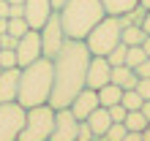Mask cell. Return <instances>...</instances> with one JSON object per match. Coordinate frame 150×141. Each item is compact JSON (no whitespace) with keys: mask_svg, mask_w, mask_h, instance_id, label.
Listing matches in <instances>:
<instances>
[{"mask_svg":"<svg viewBox=\"0 0 150 141\" xmlns=\"http://www.w3.org/2000/svg\"><path fill=\"white\" fill-rule=\"evenodd\" d=\"M87 63H90V49L85 41H66V46L52 60V109H68L71 101L85 90L87 79Z\"/></svg>","mask_w":150,"mask_h":141,"instance_id":"cell-1","label":"cell"},{"mask_svg":"<svg viewBox=\"0 0 150 141\" xmlns=\"http://www.w3.org/2000/svg\"><path fill=\"white\" fill-rule=\"evenodd\" d=\"M52 95V60L41 57L36 63L19 68V90H16V103L25 109L49 103Z\"/></svg>","mask_w":150,"mask_h":141,"instance_id":"cell-2","label":"cell"},{"mask_svg":"<svg viewBox=\"0 0 150 141\" xmlns=\"http://www.w3.org/2000/svg\"><path fill=\"white\" fill-rule=\"evenodd\" d=\"M57 14L63 22L66 38L71 41H85V35L107 16L101 0H66L63 8H57Z\"/></svg>","mask_w":150,"mask_h":141,"instance_id":"cell-3","label":"cell"},{"mask_svg":"<svg viewBox=\"0 0 150 141\" xmlns=\"http://www.w3.org/2000/svg\"><path fill=\"white\" fill-rule=\"evenodd\" d=\"M120 33H123V24L117 16H104V19L96 24V27L85 35V43L90 49V54H98V57H107L109 52L120 43Z\"/></svg>","mask_w":150,"mask_h":141,"instance_id":"cell-4","label":"cell"},{"mask_svg":"<svg viewBox=\"0 0 150 141\" xmlns=\"http://www.w3.org/2000/svg\"><path fill=\"white\" fill-rule=\"evenodd\" d=\"M52 122H55V109L49 103L25 109V122H22V130H19L16 141H49Z\"/></svg>","mask_w":150,"mask_h":141,"instance_id":"cell-5","label":"cell"},{"mask_svg":"<svg viewBox=\"0 0 150 141\" xmlns=\"http://www.w3.org/2000/svg\"><path fill=\"white\" fill-rule=\"evenodd\" d=\"M38 35H41V54H44V57H49V60H55V57H57V52L63 49V46H66V41H68L57 11L52 14L47 22H44V27L38 30Z\"/></svg>","mask_w":150,"mask_h":141,"instance_id":"cell-6","label":"cell"},{"mask_svg":"<svg viewBox=\"0 0 150 141\" xmlns=\"http://www.w3.org/2000/svg\"><path fill=\"white\" fill-rule=\"evenodd\" d=\"M25 122V106L16 101L0 103V141H16Z\"/></svg>","mask_w":150,"mask_h":141,"instance_id":"cell-7","label":"cell"},{"mask_svg":"<svg viewBox=\"0 0 150 141\" xmlns=\"http://www.w3.org/2000/svg\"><path fill=\"white\" fill-rule=\"evenodd\" d=\"M76 130H79V119L71 114V109H55L49 141H76Z\"/></svg>","mask_w":150,"mask_h":141,"instance_id":"cell-8","label":"cell"},{"mask_svg":"<svg viewBox=\"0 0 150 141\" xmlns=\"http://www.w3.org/2000/svg\"><path fill=\"white\" fill-rule=\"evenodd\" d=\"M14 52H16V65H19V68L41 60L44 54H41V35H38V30H28L19 41H16Z\"/></svg>","mask_w":150,"mask_h":141,"instance_id":"cell-9","label":"cell"},{"mask_svg":"<svg viewBox=\"0 0 150 141\" xmlns=\"http://www.w3.org/2000/svg\"><path fill=\"white\" fill-rule=\"evenodd\" d=\"M52 14H55L52 0H25L22 3V16H25V22H28L30 30H41L44 22H47Z\"/></svg>","mask_w":150,"mask_h":141,"instance_id":"cell-10","label":"cell"},{"mask_svg":"<svg viewBox=\"0 0 150 141\" xmlns=\"http://www.w3.org/2000/svg\"><path fill=\"white\" fill-rule=\"evenodd\" d=\"M109 76H112V65H109V60H107V57H98V54H90L85 87H87V90H101L104 84H109Z\"/></svg>","mask_w":150,"mask_h":141,"instance_id":"cell-11","label":"cell"},{"mask_svg":"<svg viewBox=\"0 0 150 141\" xmlns=\"http://www.w3.org/2000/svg\"><path fill=\"white\" fill-rule=\"evenodd\" d=\"M68 109H71V114H74L79 122L87 119V114L98 109V92H96V90H87V87H85V90L71 101V106H68Z\"/></svg>","mask_w":150,"mask_h":141,"instance_id":"cell-12","label":"cell"},{"mask_svg":"<svg viewBox=\"0 0 150 141\" xmlns=\"http://www.w3.org/2000/svg\"><path fill=\"white\" fill-rule=\"evenodd\" d=\"M19 90V68H0V103L16 101Z\"/></svg>","mask_w":150,"mask_h":141,"instance_id":"cell-13","label":"cell"},{"mask_svg":"<svg viewBox=\"0 0 150 141\" xmlns=\"http://www.w3.org/2000/svg\"><path fill=\"white\" fill-rule=\"evenodd\" d=\"M109 82H112V84H117L120 90H134L137 82H139V76H137V70H134V68H128V65H115V68H112Z\"/></svg>","mask_w":150,"mask_h":141,"instance_id":"cell-14","label":"cell"},{"mask_svg":"<svg viewBox=\"0 0 150 141\" xmlns=\"http://www.w3.org/2000/svg\"><path fill=\"white\" fill-rule=\"evenodd\" d=\"M82 122H87V125H90L93 136H104V133L109 130V125H112L109 109H104V106H98V109H96V111H90V114H87V119H82Z\"/></svg>","mask_w":150,"mask_h":141,"instance_id":"cell-15","label":"cell"},{"mask_svg":"<svg viewBox=\"0 0 150 141\" xmlns=\"http://www.w3.org/2000/svg\"><path fill=\"white\" fill-rule=\"evenodd\" d=\"M98 92V106H104V109H109V106H115V103H120V98H123V90L117 84H104L101 90H96Z\"/></svg>","mask_w":150,"mask_h":141,"instance_id":"cell-16","label":"cell"},{"mask_svg":"<svg viewBox=\"0 0 150 141\" xmlns=\"http://www.w3.org/2000/svg\"><path fill=\"white\" fill-rule=\"evenodd\" d=\"M101 6H104V11L109 16H123V14H128L131 8H137L139 0H101Z\"/></svg>","mask_w":150,"mask_h":141,"instance_id":"cell-17","label":"cell"},{"mask_svg":"<svg viewBox=\"0 0 150 141\" xmlns=\"http://www.w3.org/2000/svg\"><path fill=\"white\" fill-rule=\"evenodd\" d=\"M147 38V33L139 27V24H126L120 33V41L126 43V46H142V41Z\"/></svg>","mask_w":150,"mask_h":141,"instance_id":"cell-18","label":"cell"},{"mask_svg":"<svg viewBox=\"0 0 150 141\" xmlns=\"http://www.w3.org/2000/svg\"><path fill=\"white\" fill-rule=\"evenodd\" d=\"M123 125H126L128 130H137V133H142V130L150 125V122H147V117L142 114V109H137V111H128V114H126Z\"/></svg>","mask_w":150,"mask_h":141,"instance_id":"cell-19","label":"cell"},{"mask_svg":"<svg viewBox=\"0 0 150 141\" xmlns=\"http://www.w3.org/2000/svg\"><path fill=\"white\" fill-rule=\"evenodd\" d=\"M120 103L126 106L128 111H137V109H142L145 98H142V95H139L137 90H123V98H120Z\"/></svg>","mask_w":150,"mask_h":141,"instance_id":"cell-20","label":"cell"},{"mask_svg":"<svg viewBox=\"0 0 150 141\" xmlns=\"http://www.w3.org/2000/svg\"><path fill=\"white\" fill-rule=\"evenodd\" d=\"M28 22H25V16H8V33L14 35V38H22L25 33H28Z\"/></svg>","mask_w":150,"mask_h":141,"instance_id":"cell-21","label":"cell"},{"mask_svg":"<svg viewBox=\"0 0 150 141\" xmlns=\"http://www.w3.org/2000/svg\"><path fill=\"white\" fill-rule=\"evenodd\" d=\"M145 60H147V54H145L142 46H128V52H126V65L128 68H137L139 63H145Z\"/></svg>","mask_w":150,"mask_h":141,"instance_id":"cell-22","label":"cell"},{"mask_svg":"<svg viewBox=\"0 0 150 141\" xmlns=\"http://www.w3.org/2000/svg\"><path fill=\"white\" fill-rule=\"evenodd\" d=\"M126 52H128V46H126V43H117V46H115L112 52H109V54H107V60H109V65L115 68V65H126Z\"/></svg>","mask_w":150,"mask_h":141,"instance_id":"cell-23","label":"cell"},{"mask_svg":"<svg viewBox=\"0 0 150 141\" xmlns=\"http://www.w3.org/2000/svg\"><path fill=\"white\" fill-rule=\"evenodd\" d=\"M126 133H128V128L123 125V122H112L109 130L104 133V138H107V141H123V136H126Z\"/></svg>","mask_w":150,"mask_h":141,"instance_id":"cell-24","label":"cell"},{"mask_svg":"<svg viewBox=\"0 0 150 141\" xmlns=\"http://www.w3.org/2000/svg\"><path fill=\"white\" fill-rule=\"evenodd\" d=\"M0 68H19L14 49H0Z\"/></svg>","mask_w":150,"mask_h":141,"instance_id":"cell-25","label":"cell"},{"mask_svg":"<svg viewBox=\"0 0 150 141\" xmlns=\"http://www.w3.org/2000/svg\"><path fill=\"white\" fill-rule=\"evenodd\" d=\"M126 114H128V109H126L123 103L109 106V117H112V122H123V119H126Z\"/></svg>","mask_w":150,"mask_h":141,"instance_id":"cell-26","label":"cell"},{"mask_svg":"<svg viewBox=\"0 0 150 141\" xmlns=\"http://www.w3.org/2000/svg\"><path fill=\"white\" fill-rule=\"evenodd\" d=\"M134 90H137L139 95H142V98H145V101H150V76H147V79H139V82H137V87H134Z\"/></svg>","mask_w":150,"mask_h":141,"instance_id":"cell-27","label":"cell"},{"mask_svg":"<svg viewBox=\"0 0 150 141\" xmlns=\"http://www.w3.org/2000/svg\"><path fill=\"white\" fill-rule=\"evenodd\" d=\"M93 138V130L87 122H79V130H76V141H90Z\"/></svg>","mask_w":150,"mask_h":141,"instance_id":"cell-28","label":"cell"},{"mask_svg":"<svg viewBox=\"0 0 150 141\" xmlns=\"http://www.w3.org/2000/svg\"><path fill=\"white\" fill-rule=\"evenodd\" d=\"M16 41L19 38H14L11 33H3L0 35V49H16Z\"/></svg>","mask_w":150,"mask_h":141,"instance_id":"cell-29","label":"cell"},{"mask_svg":"<svg viewBox=\"0 0 150 141\" xmlns=\"http://www.w3.org/2000/svg\"><path fill=\"white\" fill-rule=\"evenodd\" d=\"M134 70H137V76H139V79H147V76H150V57L145 60V63H139Z\"/></svg>","mask_w":150,"mask_h":141,"instance_id":"cell-30","label":"cell"},{"mask_svg":"<svg viewBox=\"0 0 150 141\" xmlns=\"http://www.w3.org/2000/svg\"><path fill=\"white\" fill-rule=\"evenodd\" d=\"M139 27H142L147 35H150V11H145V16H142V22H139Z\"/></svg>","mask_w":150,"mask_h":141,"instance_id":"cell-31","label":"cell"},{"mask_svg":"<svg viewBox=\"0 0 150 141\" xmlns=\"http://www.w3.org/2000/svg\"><path fill=\"white\" fill-rule=\"evenodd\" d=\"M123 141H142V133H137V130H128V133L123 136Z\"/></svg>","mask_w":150,"mask_h":141,"instance_id":"cell-32","label":"cell"},{"mask_svg":"<svg viewBox=\"0 0 150 141\" xmlns=\"http://www.w3.org/2000/svg\"><path fill=\"white\" fill-rule=\"evenodd\" d=\"M8 16H22V6H11L8 3Z\"/></svg>","mask_w":150,"mask_h":141,"instance_id":"cell-33","label":"cell"},{"mask_svg":"<svg viewBox=\"0 0 150 141\" xmlns=\"http://www.w3.org/2000/svg\"><path fill=\"white\" fill-rule=\"evenodd\" d=\"M0 16L8 19V0H0Z\"/></svg>","mask_w":150,"mask_h":141,"instance_id":"cell-34","label":"cell"},{"mask_svg":"<svg viewBox=\"0 0 150 141\" xmlns=\"http://www.w3.org/2000/svg\"><path fill=\"white\" fill-rule=\"evenodd\" d=\"M3 33H8V19H6V16H0V35H3Z\"/></svg>","mask_w":150,"mask_h":141,"instance_id":"cell-35","label":"cell"},{"mask_svg":"<svg viewBox=\"0 0 150 141\" xmlns=\"http://www.w3.org/2000/svg\"><path fill=\"white\" fill-rule=\"evenodd\" d=\"M142 114H145L147 122H150V101H145V103H142Z\"/></svg>","mask_w":150,"mask_h":141,"instance_id":"cell-36","label":"cell"},{"mask_svg":"<svg viewBox=\"0 0 150 141\" xmlns=\"http://www.w3.org/2000/svg\"><path fill=\"white\" fill-rule=\"evenodd\" d=\"M142 49H145V54L150 57V35H147V38H145V41H142Z\"/></svg>","mask_w":150,"mask_h":141,"instance_id":"cell-37","label":"cell"},{"mask_svg":"<svg viewBox=\"0 0 150 141\" xmlns=\"http://www.w3.org/2000/svg\"><path fill=\"white\" fill-rule=\"evenodd\" d=\"M63 3H66V0H52V8L57 11V8H63Z\"/></svg>","mask_w":150,"mask_h":141,"instance_id":"cell-38","label":"cell"},{"mask_svg":"<svg viewBox=\"0 0 150 141\" xmlns=\"http://www.w3.org/2000/svg\"><path fill=\"white\" fill-rule=\"evenodd\" d=\"M139 6H142L145 11H150V0H139Z\"/></svg>","mask_w":150,"mask_h":141,"instance_id":"cell-39","label":"cell"},{"mask_svg":"<svg viewBox=\"0 0 150 141\" xmlns=\"http://www.w3.org/2000/svg\"><path fill=\"white\" fill-rule=\"evenodd\" d=\"M8 3H11V6H22L25 0H8Z\"/></svg>","mask_w":150,"mask_h":141,"instance_id":"cell-40","label":"cell"},{"mask_svg":"<svg viewBox=\"0 0 150 141\" xmlns=\"http://www.w3.org/2000/svg\"><path fill=\"white\" fill-rule=\"evenodd\" d=\"M90 141H107V138H104V136H93Z\"/></svg>","mask_w":150,"mask_h":141,"instance_id":"cell-41","label":"cell"}]
</instances>
